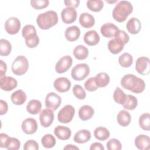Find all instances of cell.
Here are the masks:
<instances>
[{
    "label": "cell",
    "mask_w": 150,
    "mask_h": 150,
    "mask_svg": "<svg viewBox=\"0 0 150 150\" xmlns=\"http://www.w3.org/2000/svg\"><path fill=\"white\" fill-rule=\"evenodd\" d=\"M122 87L134 93H141L145 88L144 81L132 74H128L124 76L121 80Z\"/></svg>",
    "instance_id": "cell-1"
},
{
    "label": "cell",
    "mask_w": 150,
    "mask_h": 150,
    "mask_svg": "<svg viewBox=\"0 0 150 150\" xmlns=\"http://www.w3.org/2000/svg\"><path fill=\"white\" fill-rule=\"evenodd\" d=\"M132 11L133 6L131 2L127 1H121L114 7L112 15L114 20L118 22H122Z\"/></svg>",
    "instance_id": "cell-2"
},
{
    "label": "cell",
    "mask_w": 150,
    "mask_h": 150,
    "mask_svg": "<svg viewBox=\"0 0 150 150\" xmlns=\"http://www.w3.org/2000/svg\"><path fill=\"white\" fill-rule=\"evenodd\" d=\"M58 22L57 13L52 10L39 14L36 18V23L41 29L46 30L56 25Z\"/></svg>",
    "instance_id": "cell-3"
},
{
    "label": "cell",
    "mask_w": 150,
    "mask_h": 150,
    "mask_svg": "<svg viewBox=\"0 0 150 150\" xmlns=\"http://www.w3.org/2000/svg\"><path fill=\"white\" fill-rule=\"evenodd\" d=\"M29 68L28 60L23 56H18L16 57L12 64V71L17 76L24 74Z\"/></svg>",
    "instance_id": "cell-4"
},
{
    "label": "cell",
    "mask_w": 150,
    "mask_h": 150,
    "mask_svg": "<svg viewBox=\"0 0 150 150\" xmlns=\"http://www.w3.org/2000/svg\"><path fill=\"white\" fill-rule=\"evenodd\" d=\"M90 67L86 63H79L76 64L71 70V77L76 81L83 80L90 74Z\"/></svg>",
    "instance_id": "cell-5"
},
{
    "label": "cell",
    "mask_w": 150,
    "mask_h": 150,
    "mask_svg": "<svg viewBox=\"0 0 150 150\" xmlns=\"http://www.w3.org/2000/svg\"><path fill=\"white\" fill-rule=\"evenodd\" d=\"M74 113L75 109L72 105H66L59 111L57 120L61 123H69L73 120Z\"/></svg>",
    "instance_id": "cell-6"
},
{
    "label": "cell",
    "mask_w": 150,
    "mask_h": 150,
    "mask_svg": "<svg viewBox=\"0 0 150 150\" xmlns=\"http://www.w3.org/2000/svg\"><path fill=\"white\" fill-rule=\"evenodd\" d=\"M62 103L61 97L54 92L49 93L45 98V106L53 111H55L59 108Z\"/></svg>",
    "instance_id": "cell-7"
},
{
    "label": "cell",
    "mask_w": 150,
    "mask_h": 150,
    "mask_svg": "<svg viewBox=\"0 0 150 150\" xmlns=\"http://www.w3.org/2000/svg\"><path fill=\"white\" fill-rule=\"evenodd\" d=\"M73 59L69 55L61 57L55 65V71L57 73H63L67 71L71 66Z\"/></svg>",
    "instance_id": "cell-8"
},
{
    "label": "cell",
    "mask_w": 150,
    "mask_h": 150,
    "mask_svg": "<svg viewBox=\"0 0 150 150\" xmlns=\"http://www.w3.org/2000/svg\"><path fill=\"white\" fill-rule=\"evenodd\" d=\"M21 22L16 17L9 18L5 23V29L10 35L16 34L21 28Z\"/></svg>",
    "instance_id": "cell-9"
},
{
    "label": "cell",
    "mask_w": 150,
    "mask_h": 150,
    "mask_svg": "<svg viewBox=\"0 0 150 150\" xmlns=\"http://www.w3.org/2000/svg\"><path fill=\"white\" fill-rule=\"evenodd\" d=\"M135 69L141 75H147L149 73V59L147 57H140L135 63Z\"/></svg>",
    "instance_id": "cell-10"
},
{
    "label": "cell",
    "mask_w": 150,
    "mask_h": 150,
    "mask_svg": "<svg viewBox=\"0 0 150 150\" xmlns=\"http://www.w3.org/2000/svg\"><path fill=\"white\" fill-rule=\"evenodd\" d=\"M39 120L42 127L45 128L49 127L54 120L53 111L50 108L43 109L40 112Z\"/></svg>",
    "instance_id": "cell-11"
},
{
    "label": "cell",
    "mask_w": 150,
    "mask_h": 150,
    "mask_svg": "<svg viewBox=\"0 0 150 150\" xmlns=\"http://www.w3.org/2000/svg\"><path fill=\"white\" fill-rule=\"evenodd\" d=\"M77 16V11L75 8L73 7H67L64 8L61 12L62 20L66 24L73 23L76 20Z\"/></svg>",
    "instance_id": "cell-12"
},
{
    "label": "cell",
    "mask_w": 150,
    "mask_h": 150,
    "mask_svg": "<svg viewBox=\"0 0 150 150\" xmlns=\"http://www.w3.org/2000/svg\"><path fill=\"white\" fill-rule=\"evenodd\" d=\"M38 123L35 119L28 118L25 119L22 123L21 128L23 132L26 134H33L38 129Z\"/></svg>",
    "instance_id": "cell-13"
},
{
    "label": "cell",
    "mask_w": 150,
    "mask_h": 150,
    "mask_svg": "<svg viewBox=\"0 0 150 150\" xmlns=\"http://www.w3.org/2000/svg\"><path fill=\"white\" fill-rule=\"evenodd\" d=\"M53 86L58 92L65 93L70 90L71 87V82L67 78L61 77L56 79L54 80Z\"/></svg>",
    "instance_id": "cell-14"
},
{
    "label": "cell",
    "mask_w": 150,
    "mask_h": 150,
    "mask_svg": "<svg viewBox=\"0 0 150 150\" xmlns=\"http://www.w3.org/2000/svg\"><path fill=\"white\" fill-rule=\"evenodd\" d=\"M17 80L11 76H4L0 78V87L2 90L9 91L17 87Z\"/></svg>",
    "instance_id": "cell-15"
},
{
    "label": "cell",
    "mask_w": 150,
    "mask_h": 150,
    "mask_svg": "<svg viewBox=\"0 0 150 150\" xmlns=\"http://www.w3.org/2000/svg\"><path fill=\"white\" fill-rule=\"evenodd\" d=\"M84 42L88 46H93L97 45L100 40L98 33L94 30L87 31L84 35Z\"/></svg>",
    "instance_id": "cell-16"
},
{
    "label": "cell",
    "mask_w": 150,
    "mask_h": 150,
    "mask_svg": "<svg viewBox=\"0 0 150 150\" xmlns=\"http://www.w3.org/2000/svg\"><path fill=\"white\" fill-rule=\"evenodd\" d=\"M118 30V28L112 23H106L103 25L100 28V32L102 35L108 38L114 36Z\"/></svg>",
    "instance_id": "cell-17"
},
{
    "label": "cell",
    "mask_w": 150,
    "mask_h": 150,
    "mask_svg": "<svg viewBox=\"0 0 150 150\" xmlns=\"http://www.w3.org/2000/svg\"><path fill=\"white\" fill-rule=\"evenodd\" d=\"M80 36V29L76 26H71L68 27L64 32V36L69 42H74L77 40Z\"/></svg>",
    "instance_id": "cell-18"
},
{
    "label": "cell",
    "mask_w": 150,
    "mask_h": 150,
    "mask_svg": "<svg viewBox=\"0 0 150 150\" xmlns=\"http://www.w3.org/2000/svg\"><path fill=\"white\" fill-rule=\"evenodd\" d=\"M135 145L141 150H147L150 146V138L148 135L141 134L135 138Z\"/></svg>",
    "instance_id": "cell-19"
},
{
    "label": "cell",
    "mask_w": 150,
    "mask_h": 150,
    "mask_svg": "<svg viewBox=\"0 0 150 150\" xmlns=\"http://www.w3.org/2000/svg\"><path fill=\"white\" fill-rule=\"evenodd\" d=\"M126 27L128 32L132 35H136L139 32L141 29V23L138 18H131L127 22Z\"/></svg>",
    "instance_id": "cell-20"
},
{
    "label": "cell",
    "mask_w": 150,
    "mask_h": 150,
    "mask_svg": "<svg viewBox=\"0 0 150 150\" xmlns=\"http://www.w3.org/2000/svg\"><path fill=\"white\" fill-rule=\"evenodd\" d=\"M54 134L59 139L67 140L71 137V132L69 128L65 126L58 125L54 129Z\"/></svg>",
    "instance_id": "cell-21"
},
{
    "label": "cell",
    "mask_w": 150,
    "mask_h": 150,
    "mask_svg": "<svg viewBox=\"0 0 150 150\" xmlns=\"http://www.w3.org/2000/svg\"><path fill=\"white\" fill-rule=\"evenodd\" d=\"M79 23L84 28H90L95 24L94 16L87 12L82 13L79 17Z\"/></svg>",
    "instance_id": "cell-22"
},
{
    "label": "cell",
    "mask_w": 150,
    "mask_h": 150,
    "mask_svg": "<svg viewBox=\"0 0 150 150\" xmlns=\"http://www.w3.org/2000/svg\"><path fill=\"white\" fill-rule=\"evenodd\" d=\"M94 114V108L88 105L81 106L79 110V117L83 121H87L91 118Z\"/></svg>",
    "instance_id": "cell-23"
},
{
    "label": "cell",
    "mask_w": 150,
    "mask_h": 150,
    "mask_svg": "<svg viewBox=\"0 0 150 150\" xmlns=\"http://www.w3.org/2000/svg\"><path fill=\"white\" fill-rule=\"evenodd\" d=\"M90 138L91 133L88 130L81 129L75 134L73 140L78 144H84L88 142Z\"/></svg>",
    "instance_id": "cell-24"
},
{
    "label": "cell",
    "mask_w": 150,
    "mask_h": 150,
    "mask_svg": "<svg viewBox=\"0 0 150 150\" xmlns=\"http://www.w3.org/2000/svg\"><path fill=\"white\" fill-rule=\"evenodd\" d=\"M11 99L13 104L18 105H22L26 100V94L23 90H18L11 94Z\"/></svg>",
    "instance_id": "cell-25"
},
{
    "label": "cell",
    "mask_w": 150,
    "mask_h": 150,
    "mask_svg": "<svg viewBox=\"0 0 150 150\" xmlns=\"http://www.w3.org/2000/svg\"><path fill=\"white\" fill-rule=\"evenodd\" d=\"M117 122L122 127L128 126L131 121V117L129 112L125 110H121L117 117Z\"/></svg>",
    "instance_id": "cell-26"
},
{
    "label": "cell",
    "mask_w": 150,
    "mask_h": 150,
    "mask_svg": "<svg viewBox=\"0 0 150 150\" xmlns=\"http://www.w3.org/2000/svg\"><path fill=\"white\" fill-rule=\"evenodd\" d=\"M124 46V45L122 42L115 38L111 39L108 43V49L109 51L114 54L120 53L123 50Z\"/></svg>",
    "instance_id": "cell-27"
},
{
    "label": "cell",
    "mask_w": 150,
    "mask_h": 150,
    "mask_svg": "<svg viewBox=\"0 0 150 150\" xmlns=\"http://www.w3.org/2000/svg\"><path fill=\"white\" fill-rule=\"evenodd\" d=\"M42 108V103L39 100H32L29 101L26 105L27 111L33 115H36L40 112Z\"/></svg>",
    "instance_id": "cell-28"
},
{
    "label": "cell",
    "mask_w": 150,
    "mask_h": 150,
    "mask_svg": "<svg viewBox=\"0 0 150 150\" xmlns=\"http://www.w3.org/2000/svg\"><path fill=\"white\" fill-rule=\"evenodd\" d=\"M94 80L98 87H105L110 83V76L104 72L98 73L94 77Z\"/></svg>",
    "instance_id": "cell-29"
},
{
    "label": "cell",
    "mask_w": 150,
    "mask_h": 150,
    "mask_svg": "<svg viewBox=\"0 0 150 150\" xmlns=\"http://www.w3.org/2000/svg\"><path fill=\"white\" fill-rule=\"evenodd\" d=\"M73 54L77 59L84 60L88 55V50L83 45H77L73 49Z\"/></svg>",
    "instance_id": "cell-30"
},
{
    "label": "cell",
    "mask_w": 150,
    "mask_h": 150,
    "mask_svg": "<svg viewBox=\"0 0 150 150\" xmlns=\"http://www.w3.org/2000/svg\"><path fill=\"white\" fill-rule=\"evenodd\" d=\"M123 107L128 110H133L138 105V100L137 98L132 95H126L125 99L122 104Z\"/></svg>",
    "instance_id": "cell-31"
},
{
    "label": "cell",
    "mask_w": 150,
    "mask_h": 150,
    "mask_svg": "<svg viewBox=\"0 0 150 150\" xmlns=\"http://www.w3.org/2000/svg\"><path fill=\"white\" fill-rule=\"evenodd\" d=\"M94 135L95 138L99 141H105L110 137V133L106 128L98 127L95 129Z\"/></svg>",
    "instance_id": "cell-32"
},
{
    "label": "cell",
    "mask_w": 150,
    "mask_h": 150,
    "mask_svg": "<svg viewBox=\"0 0 150 150\" xmlns=\"http://www.w3.org/2000/svg\"><path fill=\"white\" fill-rule=\"evenodd\" d=\"M88 9L93 12H99L104 6V2L101 0H88L86 2Z\"/></svg>",
    "instance_id": "cell-33"
},
{
    "label": "cell",
    "mask_w": 150,
    "mask_h": 150,
    "mask_svg": "<svg viewBox=\"0 0 150 150\" xmlns=\"http://www.w3.org/2000/svg\"><path fill=\"white\" fill-rule=\"evenodd\" d=\"M119 64L123 67H129L133 63V57L128 53H124L118 58Z\"/></svg>",
    "instance_id": "cell-34"
},
{
    "label": "cell",
    "mask_w": 150,
    "mask_h": 150,
    "mask_svg": "<svg viewBox=\"0 0 150 150\" xmlns=\"http://www.w3.org/2000/svg\"><path fill=\"white\" fill-rule=\"evenodd\" d=\"M12 46L11 43L4 39L0 40V55L2 56H6L11 53Z\"/></svg>",
    "instance_id": "cell-35"
},
{
    "label": "cell",
    "mask_w": 150,
    "mask_h": 150,
    "mask_svg": "<svg viewBox=\"0 0 150 150\" xmlns=\"http://www.w3.org/2000/svg\"><path fill=\"white\" fill-rule=\"evenodd\" d=\"M22 35L25 39H30L37 35L35 27L32 25H25L22 30Z\"/></svg>",
    "instance_id": "cell-36"
},
{
    "label": "cell",
    "mask_w": 150,
    "mask_h": 150,
    "mask_svg": "<svg viewBox=\"0 0 150 150\" xmlns=\"http://www.w3.org/2000/svg\"><path fill=\"white\" fill-rule=\"evenodd\" d=\"M139 125L140 127L145 131L150 129V114L148 112L144 113L139 117Z\"/></svg>",
    "instance_id": "cell-37"
},
{
    "label": "cell",
    "mask_w": 150,
    "mask_h": 150,
    "mask_svg": "<svg viewBox=\"0 0 150 150\" xmlns=\"http://www.w3.org/2000/svg\"><path fill=\"white\" fill-rule=\"evenodd\" d=\"M41 143L45 148H51L55 145L56 139L52 134H47L43 135L42 138Z\"/></svg>",
    "instance_id": "cell-38"
},
{
    "label": "cell",
    "mask_w": 150,
    "mask_h": 150,
    "mask_svg": "<svg viewBox=\"0 0 150 150\" xmlns=\"http://www.w3.org/2000/svg\"><path fill=\"white\" fill-rule=\"evenodd\" d=\"M20 146L21 142L18 139L9 137L6 143L5 148L8 150H18L20 148Z\"/></svg>",
    "instance_id": "cell-39"
},
{
    "label": "cell",
    "mask_w": 150,
    "mask_h": 150,
    "mask_svg": "<svg viewBox=\"0 0 150 150\" xmlns=\"http://www.w3.org/2000/svg\"><path fill=\"white\" fill-rule=\"evenodd\" d=\"M125 97L126 94L120 87L115 88L113 94V98L115 103L122 105L125 99Z\"/></svg>",
    "instance_id": "cell-40"
},
{
    "label": "cell",
    "mask_w": 150,
    "mask_h": 150,
    "mask_svg": "<svg viewBox=\"0 0 150 150\" xmlns=\"http://www.w3.org/2000/svg\"><path fill=\"white\" fill-rule=\"evenodd\" d=\"M72 90L73 94L79 100H84L86 97V93L84 89L80 85H74Z\"/></svg>",
    "instance_id": "cell-41"
},
{
    "label": "cell",
    "mask_w": 150,
    "mask_h": 150,
    "mask_svg": "<svg viewBox=\"0 0 150 150\" xmlns=\"http://www.w3.org/2000/svg\"><path fill=\"white\" fill-rule=\"evenodd\" d=\"M49 1L48 0H32L30 1L31 6L35 9L40 10L48 6Z\"/></svg>",
    "instance_id": "cell-42"
},
{
    "label": "cell",
    "mask_w": 150,
    "mask_h": 150,
    "mask_svg": "<svg viewBox=\"0 0 150 150\" xmlns=\"http://www.w3.org/2000/svg\"><path fill=\"white\" fill-rule=\"evenodd\" d=\"M114 37L115 39L122 42L124 45L127 44L129 40V35L123 30H118L116 32Z\"/></svg>",
    "instance_id": "cell-43"
},
{
    "label": "cell",
    "mask_w": 150,
    "mask_h": 150,
    "mask_svg": "<svg viewBox=\"0 0 150 150\" xmlns=\"http://www.w3.org/2000/svg\"><path fill=\"white\" fill-rule=\"evenodd\" d=\"M107 148L108 150H120L122 145L120 141L115 138H112L107 142Z\"/></svg>",
    "instance_id": "cell-44"
},
{
    "label": "cell",
    "mask_w": 150,
    "mask_h": 150,
    "mask_svg": "<svg viewBox=\"0 0 150 150\" xmlns=\"http://www.w3.org/2000/svg\"><path fill=\"white\" fill-rule=\"evenodd\" d=\"M84 87L88 91H94L97 90L98 87L96 85L94 80V77H90L84 83Z\"/></svg>",
    "instance_id": "cell-45"
},
{
    "label": "cell",
    "mask_w": 150,
    "mask_h": 150,
    "mask_svg": "<svg viewBox=\"0 0 150 150\" xmlns=\"http://www.w3.org/2000/svg\"><path fill=\"white\" fill-rule=\"evenodd\" d=\"M24 150H38L39 145L38 143L35 140H28L23 145Z\"/></svg>",
    "instance_id": "cell-46"
},
{
    "label": "cell",
    "mask_w": 150,
    "mask_h": 150,
    "mask_svg": "<svg viewBox=\"0 0 150 150\" xmlns=\"http://www.w3.org/2000/svg\"><path fill=\"white\" fill-rule=\"evenodd\" d=\"M25 43L29 48H34L36 47L39 43V38L38 35L35 36L30 39H25Z\"/></svg>",
    "instance_id": "cell-47"
},
{
    "label": "cell",
    "mask_w": 150,
    "mask_h": 150,
    "mask_svg": "<svg viewBox=\"0 0 150 150\" xmlns=\"http://www.w3.org/2000/svg\"><path fill=\"white\" fill-rule=\"evenodd\" d=\"M8 110V106L7 103L3 100H0V115H2L5 114H6Z\"/></svg>",
    "instance_id": "cell-48"
},
{
    "label": "cell",
    "mask_w": 150,
    "mask_h": 150,
    "mask_svg": "<svg viewBox=\"0 0 150 150\" xmlns=\"http://www.w3.org/2000/svg\"><path fill=\"white\" fill-rule=\"evenodd\" d=\"M64 3L66 6L68 7H73L76 8L79 6L80 4L79 0H70V1H64Z\"/></svg>",
    "instance_id": "cell-49"
},
{
    "label": "cell",
    "mask_w": 150,
    "mask_h": 150,
    "mask_svg": "<svg viewBox=\"0 0 150 150\" xmlns=\"http://www.w3.org/2000/svg\"><path fill=\"white\" fill-rule=\"evenodd\" d=\"M9 137L4 133H1L0 134V147L1 148H5L6 146V143L7 142V140Z\"/></svg>",
    "instance_id": "cell-50"
},
{
    "label": "cell",
    "mask_w": 150,
    "mask_h": 150,
    "mask_svg": "<svg viewBox=\"0 0 150 150\" xmlns=\"http://www.w3.org/2000/svg\"><path fill=\"white\" fill-rule=\"evenodd\" d=\"M7 70V66L5 62L2 60H0V78L5 76V73Z\"/></svg>",
    "instance_id": "cell-51"
},
{
    "label": "cell",
    "mask_w": 150,
    "mask_h": 150,
    "mask_svg": "<svg viewBox=\"0 0 150 150\" xmlns=\"http://www.w3.org/2000/svg\"><path fill=\"white\" fill-rule=\"evenodd\" d=\"M90 150H94V149L104 150V148L101 143H100V142H94L91 145V146L90 147Z\"/></svg>",
    "instance_id": "cell-52"
},
{
    "label": "cell",
    "mask_w": 150,
    "mask_h": 150,
    "mask_svg": "<svg viewBox=\"0 0 150 150\" xmlns=\"http://www.w3.org/2000/svg\"><path fill=\"white\" fill-rule=\"evenodd\" d=\"M79 149V148L77 146H76L74 145H71V144H68L64 147V150H66V149Z\"/></svg>",
    "instance_id": "cell-53"
},
{
    "label": "cell",
    "mask_w": 150,
    "mask_h": 150,
    "mask_svg": "<svg viewBox=\"0 0 150 150\" xmlns=\"http://www.w3.org/2000/svg\"><path fill=\"white\" fill-rule=\"evenodd\" d=\"M117 1H106V2H108V3H115V2H116Z\"/></svg>",
    "instance_id": "cell-54"
}]
</instances>
